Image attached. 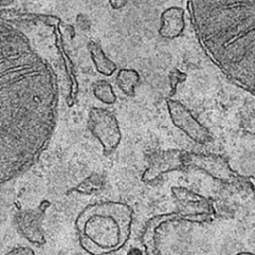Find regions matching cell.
Returning <instances> with one entry per match:
<instances>
[{
  "label": "cell",
  "mask_w": 255,
  "mask_h": 255,
  "mask_svg": "<svg viewBox=\"0 0 255 255\" xmlns=\"http://www.w3.org/2000/svg\"><path fill=\"white\" fill-rule=\"evenodd\" d=\"M57 18L0 13V185L30 169L56 128L60 101Z\"/></svg>",
  "instance_id": "1"
},
{
  "label": "cell",
  "mask_w": 255,
  "mask_h": 255,
  "mask_svg": "<svg viewBox=\"0 0 255 255\" xmlns=\"http://www.w3.org/2000/svg\"><path fill=\"white\" fill-rule=\"evenodd\" d=\"M132 219V208L125 202L93 203L77 217L79 243L91 255L117 252L129 239Z\"/></svg>",
  "instance_id": "2"
},
{
  "label": "cell",
  "mask_w": 255,
  "mask_h": 255,
  "mask_svg": "<svg viewBox=\"0 0 255 255\" xmlns=\"http://www.w3.org/2000/svg\"><path fill=\"white\" fill-rule=\"evenodd\" d=\"M184 165L185 168L200 170L223 184L234 187H250L248 177L242 176L232 169L228 160L222 155L186 151Z\"/></svg>",
  "instance_id": "3"
},
{
  "label": "cell",
  "mask_w": 255,
  "mask_h": 255,
  "mask_svg": "<svg viewBox=\"0 0 255 255\" xmlns=\"http://www.w3.org/2000/svg\"><path fill=\"white\" fill-rule=\"evenodd\" d=\"M88 128L99 140L105 155L111 154L122 140V132L116 116L109 110L93 107L88 113Z\"/></svg>",
  "instance_id": "4"
},
{
  "label": "cell",
  "mask_w": 255,
  "mask_h": 255,
  "mask_svg": "<svg viewBox=\"0 0 255 255\" xmlns=\"http://www.w3.org/2000/svg\"><path fill=\"white\" fill-rule=\"evenodd\" d=\"M171 195L178 207V213L184 221L193 223L211 222L215 209L212 202L205 196L184 186H172Z\"/></svg>",
  "instance_id": "5"
},
{
  "label": "cell",
  "mask_w": 255,
  "mask_h": 255,
  "mask_svg": "<svg viewBox=\"0 0 255 255\" xmlns=\"http://www.w3.org/2000/svg\"><path fill=\"white\" fill-rule=\"evenodd\" d=\"M166 107L173 125L192 141L198 144H206L211 140L209 129L181 102L167 98Z\"/></svg>",
  "instance_id": "6"
},
{
  "label": "cell",
  "mask_w": 255,
  "mask_h": 255,
  "mask_svg": "<svg viewBox=\"0 0 255 255\" xmlns=\"http://www.w3.org/2000/svg\"><path fill=\"white\" fill-rule=\"evenodd\" d=\"M185 152V150L181 149H166L153 152L148 158L141 180L146 184H152L166 173L184 169Z\"/></svg>",
  "instance_id": "7"
},
{
  "label": "cell",
  "mask_w": 255,
  "mask_h": 255,
  "mask_svg": "<svg viewBox=\"0 0 255 255\" xmlns=\"http://www.w3.org/2000/svg\"><path fill=\"white\" fill-rule=\"evenodd\" d=\"M48 201H43L35 209L23 210L16 214V224L18 229L30 242L41 245L45 243V237L40 227L41 219L49 206Z\"/></svg>",
  "instance_id": "8"
},
{
  "label": "cell",
  "mask_w": 255,
  "mask_h": 255,
  "mask_svg": "<svg viewBox=\"0 0 255 255\" xmlns=\"http://www.w3.org/2000/svg\"><path fill=\"white\" fill-rule=\"evenodd\" d=\"M172 221H184V219L175 211L154 215L145 222L141 233V243L144 247L145 255H159L157 241L158 231L164 224Z\"/></svg>",
  "instance_id": "9"
},
{
  "label": "cell",
  "mask_w": 255,
  "mask_h": 255,
  "mask_svg": "<svg viewBox=\"0 0 255 255\" xmlns=\"http://www.w3.org/2000/svg\"><path fill=\"white\" fill-rule=\"evenodd\" d=\"M185 12L182 8L171 6L160 14L159 36L163 39H175L181 36L185 29Z\"/></svg>",
  "instance_id": "10"
},
{
  "label": "cell",
  "mask_w": 255,
  "mask_h": 255,
  "mask_svg": "<svg viewBox=\"0 0 255 255\" xmlns=\"http://www.w3.org/2000/svg\"><path fill=\"white\" fill-rule=\"evenodd\" d=\"M88 50L90 52L92 61L96 67V70L100 74L104 76H111L116 72V63L106 56L100 44L94 41H90L88 44Z\"/></svg>",
  "instance_id": "11"
},
{
  "label": "cell",
  "mask_w": 255,
  "mask_h": 255,
  "mask_svg": "<svg viewBox=\"0 0 255 255\" xmlns=\"http://www.w3.org/2000/svg\"><path fill=\"white\" fill-rule=\"evenodd\" d=\"M139 74L136 70L131 68L120 69L116 76V83L119 89L127 96H133L135 88L139 84Z\"/></svg>",
  "instance_id": "12"
},
{
  "label": "cell",
  "mask_w": 255,
  "mask_h": 255,
  "mask_svg": "<svg viewBox=\"0 0 255 255\" xmlns=\"http://www.w3.org/2000/svg\"><path fill=\"white\" fill-rule=\"evenodd\" d=\"M93 94L98 100L107 105H112L117 100L112 85L105 80H100L94 84Z\"/></svg>",
  "instance_id": "13"
},
{
  "label": "cell",
  "mask_w": 255,
  "mask_h": 255,
  "mask_svg": "<svg viewBox=\"0 0 255 255\" xmlns=\"http://www.w3.org/2000/svg\"><path fill=\"white\" fill-rule=\"evenodd\" d=\"M105 184L104 178L99 174H92L84 179L78 186L73 190L81 193H92L100 190Z\"/></svg>",
  "instance_id": "14"
},
{
  "label": "cell",
  "mask_w": 255,
  "mask_h": 255,
  "mask_svg": "<svg viewBox=\"0 0 255 255\" xmlns=\"http://www.w3.org/2000/svg\"><path fill=\"white\" fill-rule=\"evenodd\" d=\"M168 77L170 84V96H172L176 92L178 84L184 82L187 79V75L178 69H174L170 72Z\"/></svg>",
  "instance_id": "15"
},
{
  "label": "cell",
  "mask_w": 255,
  "mask_h": 255,
  "mask_svg": "<svg viewBox=\"0 0 255 255\" xmlns=\"http://www.w3.org/2000/svg\"><path fill=\"white\" fill-rule=\"evenodd\" d=\"M5 255H36V254H35V251L30 247L18 246V247L12 248Z\"/></svg>",
  "instance_id": "16"
},
{
  "label": "cell",
  "mask_w": 255,
  "mask_h": 255,
  "mask_svg": "<svg viewBox=\"0 0 255 255\" xmlns=\"http://www.w3.org/2000/svg\"><path fill=\"white\" fill-rule=\"evenodd\" d=\"M243 129L245 132L255 136V113L252 114L243 124Z\"/></svg>",
  "instance_id": "17"
},
{
  "label": "cell",
  "mask_w": 255,
  "mask_h": 255,
  "mask_svg": "<svg viewBox=\"0 0 255 255\" xmlns=\"http://www.w3.org/2000/svg\"><path fill=\"white\" fill-rule=\"evenodd\" d=\"M128 1L129 0H109V3L114 10H120L124 8L128 3Z\"/></svg>",
  "instance_id": "18"
},
{
  "label": "cell",
  "mask_w": 255,
  "mask_h": 255,
  "mask_svg": "<svg viewBox=\"0 0 255 255\" xmlns=\"http://www.w3.org/2000/svg\"><path fill=\"white\" fill-rule=\"evenodd\" d=\"M126 255H145V253H143V251L138 247H131L128 249Z\"/></svg>",
  "instance_id": "19"
},
{
  "label": "cell",
  "mask_w": 255,
  "mask_h": 255,
  "mask_svg": "<svg viewBox=\"0 0 255 255\" xmlns=\"http://www.w3.org/2000/svg\"><path fill=\"white\" fill-rule=\"evenodd\" d=\"M249 186L255 191V177H248Z\"/></svg>",
  "instance_id": "20"
},
{
  "label": "cell",
  "mask_w": 255,
  "mask_h": 255,
  "mask_svg": "<svg viewBox=\"0 0 255 255\" xmlns=\"http://www.w3.org/2000/svg\"><path fill=\"white\" fill-rule=\"evenodd\" d=\"M233 255H255V253L250 252V251H239Z\"/></svg>",
  "instance_id": "21"
},
{
  "label": "cell",
  "mask_w": 255,
  "mask_h": 255,
  "mask_svg": "<svg viewBox=\"0 0 255 255\" xmlns=\"http://www.w3.org/2000/svg\"><path fill=\"white\" fill-rule=\"evenodd\" d=\"M13 1H15V0H0V8L3 6H7L8 4L12 3Z\"/></svg>",
  "instance_id": "22"
}]
</instances>
